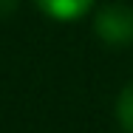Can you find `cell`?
<instances>
[{
    "mask_svg": "<svg viewBox=\"0 0 133 133\" xmlns=\"http://www.w3.org/2000/svg\"><path fill=\"white\" fill-rule=\"evenodd\" d=\"M37 9L59 23H71V20H79L82 14H88L94 9L96 0H34Z\"/></svg>",
    "mask_w": 133,
    "mask_h": 133,
    "instance_id": "7a4b0ae2",
    "label": "cell"
},
{
    "mask_svg": "<svg viewBox=\"0 0 133 133\" xmlns=\"http://www.w3.org/2000/svg\"><path fill=\"white\" fill-rule=\"evenodd\" d=\"M116 119L125 133H133V82L122 88L119 102H116Z\"/></svg>",
    "mask_w": 133,
    "mask_h": 133,
    "instance_id": "3957f363",
    "label": "cell"
},
{
    "mask_svg": "<svg viewBox=\"0 0 133 133\" xmlns=\"http://www.w3.org/2000/svg\"><path fill=\"white\" fill-rule=\"evenodd\" d=\"M96 37L108 45H130L133 43V9L125 3H108L96 11Z\"/></svg>",
    "mask_w": 133,
    "mask_h": 133,
    "instance_id": "6da1fadb",
    "label": "cell"
},
{
    "mask_svg": "<svg viewBox=\"0 0 133 133\" xmlns=\"http://www.w3.org/2000/svg\"><path fill=\"white\" fill-rule=\"evenodd\" d=\"M17 9V0H0V17H9Z\"/></svg>",
    "mask_w": 133,
    "mask_h": 133,
    "instance_id": "277c9868",
    "label": "cell"
}]
</instances>
